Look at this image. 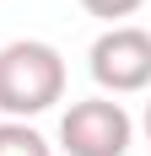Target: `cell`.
Listing matches in <instances>:
<instances>
[{"label": "cell", "mask_w": 151, "mask_h": 156, "mask_svg": "<svg viewBox=\"0 0 151 156\" xmlns=\"http://www.w3.org/2000/svg\"><path fill=\"white\" fill-rule=\"evenodd\" d=\"M65 97V59L54 43L16 38L0 48V113L6 119H38Z\"/></svg>", "instance_id": "cell-1"}, {"label": "cell", "mask_w": 151, "mask_h": 156, "mask_svg": "<svg viewBox=\"0 0 151 156\" xmlns=\"http://www.w3.org/2000/svg\"><path fill=\"white\" fill-rule=\"evenodd\" d=\"M135 140V119L113 97H81L60 119V145L65 156H124Z\"/></svg>", "instance_id": "cell-2"}, {"label": "cell", "mask_w": 151, "mask_h": 156, "mask_svg": "<svg viewBox=\"0 0 151 156\" xmlns=\"http://www.w3.org/2000/svg\"><path fill=\"white\" fill-rule=\"evenodd\" d=\"M92 81L113 97H130V92H146L151 86V32L146 27H108L97 43H92Z\"/></svg>", "instance_id": "cell-3"}, {"label": "cell", "mask_w": 151, "mask_h": 156, "mask_svg": "<svg viewBox=\"0 0 151 156\" xmlns=\"http://www.w3.org/2000/svg\"><path fill=\"white\" fill-rule=\"evenodd\" d=\"M0 156H54V151H49V140L32 124L6 119V124H0Z\"/></svg>", "instance_id": "cell-4"}, {"label": "cell", "mask_w": 151, "mask_h": 156, "mask_svg": "<svg viewBox=\"0 0 151 156\" xmlns=\"http://www.w3.org/2000/svg\"><path fill=\"white\" fill-rule=\"evenodd\" d=\"M140 5H146V0H81L87 16H103V22H113V27H119L124 16H135Z\"/></svg>", "instance_id": "cell-5"}, {"label": "cell", "mask_w": 151, "mask_h": 156, "mask_svg": "<svg viewBox=\"0 0 151 156\" xmlns=\"http://www.w3.org/2000/svg\"><path fill=\"white\" fill-rule=\"evenodd\" d=\"M140 124H146V140H151V102H146V119H140Z\"/></svg>", "instance_id": "cell-6"}]
</instances>
